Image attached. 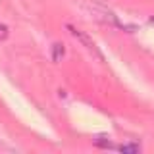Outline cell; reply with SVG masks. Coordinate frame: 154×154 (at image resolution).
Segmentation results:
<instances>
[{
  "label": "cell",
  "instance_id": "cell-2",
  "mask_svg": "<svg viewBox=\"0 0 154 154\" xmlns=\"http://www.w3.org/2000/svg\"><path fill=\"white\" fill-rule=\"evenodd\" d=\"M62 54H64V46L58 42V45H54V52H52V58H54V62H60Z\"/></svg>",
  "mask_w": 154,
  "mask_h": 154
},
{
  "label": "cell",
  "instance_id": "cell-3",
  "mask_svg": "<svg viewBox=\"0 0 154 154\" xmlns=\"http://www.w3.org/2000/svg\"><path fill=\"white\" fill-rule=\"evenodd\" d=\"M122 152H139V146L137 144H123V146H118Z\"/></svg>",
  "mask_w": 154,
  "mask_h": 154
},
{
  "label": "cell",
  "instance_id": "cell-1",
  "mask_svg": "<svg viewBox=\"0 0 154 154\" xmlns=\"http://www.w3.org/2000/svg\"><path fill=\"white\" fill-rule=\"evenodd\" d=\"M67 29H69V31H71V33H73V35H75L77 38H79V41H83V42H85V45H87V48H89V50H91V52H93V54H94V56H100V52H98V48H96V46H94V42H93V41H91V38H89V37H87V35H83V33H81V31H77V29H75V27H71V25H69V27H67ZM100 58H102V56H100Z\"/></svg>",
  "mask_w": 154,
  "mask_h": 154
},
{
  "label": "cell",
  "instance_id": "cell-4",
  "mask_svg": "<svg viewBox=\"0 0 154 154\" xmlns=\"http://www.w3.org/2000/svg\"><path fill=\"white\" fill-rule=\"evenodd\" d=\"M6 37H8V27L0 23V42H2V41H4Z\"/></svg>",
  "mask_w": 154,
  "mask_h": 154
},
{
  "label": "cell",
  "instance_id": "cell-5",
  "mask_svg": "<svg viewBox=\"0 0 154 154\" xmlns=\"http://www.w3.org/2000/svg\"><path fill=\"white\" fill-rule=\"evenodd\" d=\"M152 23H154V19H152Z\"/></svg>",
  "mask_w": 154,
  "mask_h": 154
}]
</instances>
